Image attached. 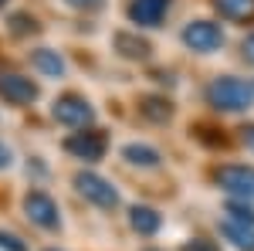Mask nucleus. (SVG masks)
<instances>
[{
	"label": "nucleus",
	"instance_id": "f257e3e1",
	"mask_svg": "<svg viewBox=\"0 0 254 251\" xmlns=\"http://www.w3.org/2000/svg\"><path fill=\"white\" fill-rule=\"evenodd\" d=\"M207 102L220 109V112H244L248 105L254 102V88L248 82H241V78H214L210 85H207Z\"/></svg>",
	"mask_w": 254,
	"mask_h": 251
},
{
	"label": "nucleus",
	"instance_id": "f03ea898",
	"mask_svg": "<svg viewBox=\"0 0 254 251\" xmlns=\"http://www.w3.org/2000/svg\"><path fill=\"white\" fill-rule=\"evenodd\" d=\"M75 187H78V193L88 200V204H95V207H102V211L119 207V190L105 180V176L81 170V173H75Z\"/></svg>",
	"mask_w": 254,
	"mask_h": 251
},
{
	"label": "nucleus",
	"instance_id": "7ed1b4c3",
	"mask_svg": "<svg viewBox=\"0 0 254 251\" xmlns=\"http://www.w3.org/2000/svg\"><path fill=\"white\" fill-rule=\"evenodd\" d=\"M51 116L58 119L61 126L85 129V126H92L95 109H92L88 98H81V95H61V98H55V105H51Z\"/></svg>",
	"mask_w": 254,
	"mask_h": 251
},
{
	"label": "nucleus",
	"instance_id": "20e7f679",
	"mask_svg": "<svg viewBox=\"0 0 254 251\" xmlns=\"http://www.w3.org/2000/svg\"><path fill=\"white\" fill-rule=\"evenodd\" d=\"M214 180L220 183V190H227L231 197H241V200H254V167H241V163H231V167H220L214 173Z\"/></svg>",
	"mask_w": 254,
	"mask_h": 251
},
{
	"label": "nucleus",
	"instance_id": "39448f33",
	"mask_svg": "<svg viewBox=\"0 0 254 251\" xmlns=\"http://www.w3.org/2000/svg\"><path fill=\"white\" fill-rule=\"evenodd\" d=\"M183 44L190 51H200V55H210L224 44V31L217 27L214 20H190L183 27Z\"/></svg>",
	"mask_w": 254,
	"mask_h": 251
},
{
	"label": "nucleus",
	"instance_id": "423d86ee",
	"mask_svg": "<svg viewBox=\"0 0 254 251\" xmlns=\"http://www.w3.org/2000/svg\"><path fill=\"white\" fill-rule=\"evenodd\" d=\"M24 214L38 224V228H44V231H58L61 228V217H58V204L48 197L44 190H31L24 193Z\"/></svg>",
	"mask_w": 254,
	"mask_h": 251
},
{
	"label": "nucleus",
	"instance_id": "0eeeda50",
	"mask_svg": "<svg viewBox=\"0 0 254 251\" xmlns=\"http://www.w3.org/2000/svg\"><path fill=\"white\" fill-rule=\"evenodd\" d=\"M105 136L98 133V129H85V133H71L68 139H64V150L71 156H78V160H85V163H95V160H102L105 156Z\"/></svg>",
	"mask_w": 254,
	"mask_h": 251
},
{
	"label": "nucleus",
	"instance_id": "6e6552de",
	"mask_svg": "<svg viewBox=\"0 0 254 251\" xmlns=\"http://www.w3.org/2000/svg\"><path fill=\"white\" fill-rule=\"evenodd\" d=\"M0 95L14 105H27L38 98V85L24 75H14V72H0Z\"/></svg>",
	"mask_w": 254,
	"mask_h": 251
},
{
	"label": "nucleus",
	"instance_id": "1a4fd4ad",
	"mask_svg": "<svg viewBox=\"0 0 254 251\" xmlns=\"http://www.w3.org/2000/svg\"><path fill=\"white\" fill-rule=\"evenodd\" d=\"M173 0H132L129 3V20L139 27H156L159 20L166 17Z\"/></svg>",
	"mask_w": 254,
	"mask_h": 251
},
{
	"label": "nucleus",
	"instance_id": "9d476101",
	"mask_svg": "<svg viewBox=\"0 0 254 251\" xmlns=\"http://www.w3.org/2000/svg\"><path fill=\"white\" fill-rule=\"evenodd\" d=\"M112 41H116V51L129 61H146L153 55V44L146 38H139V34H132V31H119Z\"/></svg>",
	"mask_w": 254,
	"mask_h": 251
},
{
	"label": "nucleus",
	"instance_id": "9b49d317",
	"mask_svg": "<svg viewBox=\"0 0 254 251\" xmlns=\"http://www.w3.org/2000/svg\"><path fill=\"white\" fill-rule=\"evenodd\" d=\"M31 65L38 68L41 75H48V78H61L64 75V58H61L58 51H51V48H38V51L31 55Z\"/></svg>",
	"mask_w": 254,
	"mask_h": 251
},
{
	"label": "nucleus",
	"instance_id": "f8f14e48",
	"mask_svg": "<svg viewBox=\"0 0 254 251\" xmlns=\"http://www.w3.org/2000/svg\"><path fill=\"white\" fill-rule=\"evenodd\" d=\"M220 234H224L237 251H254V228H251V224L224 221V224H220Z\"/></svg>",
	"mask_w": 254,
	"mask_h": 251
},
{
	"label": "nucleus",
	"instance_id": "ddd939ff",
	"mask_svg": "<svg viewBox=\"0 0 254 251\" xmlns=\"http://www.w3.org/2000/svg\"><path fill=\"white\" fill-rule=\"evenodd\" d=\"M129 224H132V231H136V234H146V238H149V234L159 231L163 217H159L153 207H139V204H136V207L129 211Z\"/></svg>",
	"mask_w": 254,
	"mask_h": 251
},
{
	"label": "nucleus",
	"instance_id": "4468645a",
	"mask_svg": "<svg viewBox=\"0 0 254 251\" xmlns=\"http://www.w3.org/2000/svg\"><path fill=\"white\" fill-rule=\"evenodd\" d=\"M139 112L149 122H170L173 119V105H170V98H163V95H146L139 102Z\"/></svg>",
	"mask_w": 254,
	"mask_h": 251
},
{
	"label": "nucleus",
	"instance_id": "2eb2a0df",
	"mask_svg": "<svg viewBox=\"0 0 254 251\" xmlns=\"http://www.w3.org/2000/svg\"><path fill=\"white\" fill-rule=\"evenodd\" d=\"M122 156L132 163V167H142V170H153V167H159V150H153V146H142V143H129L126 150H122Z\"/></svg>",
	"mask_w": 254,
	"mask_h": 251
},
{
	"label": "nucleus",
	"instance_id": "dca6fc26",
	"mask_svg": "<svg viewBox=\"0 0 254 251\" xmlns=\"http://www.w3.org/2000/svg\"><path fill=\"white\" fill-rule=\"evenodd\" d=\"M214 7L227 20H254V0H214Z\"/></svg>",
	"mask_w": 254,
	"mask_h": 251
},
{
	"label": "nucleus",
	"instance_id": "f3484780",
	"mask_svg": "<svg viewBox=\"0 0 254 251\" xmlns=\"http://www.w3.org/2000/svg\"><path fill=\"white\" fill-rule=\"evenodd\" d=\"M227 221L251 224L254 228V207H248V200H231V204H227Z\"/></svg>",
	"mask_w": 254,
	"mask_h": 251
},
{
	"label": "nucleus",
	"instance_id": "a211bd4d",
	"mask_svg": "<svg viewBox=\"0 0 254 251\" xmlns=\"http://www.w3.org/2000/svg\"><path fill=\"white\" fill-rule=\"evenodd\" d=\"M10 31H14V34H34L38 24H34V17H27V14H14V17H10Z\"/></svg>",
	"mask_w": 254,
	"mask_h": 251
},
{
	"label": "nucleus",
	"instance_id": "6ab92c4d",
	"mask_svg": "<svg viewBox=\"0 0 254 251\" xmlns=\"http://www.w3.org/2000/svg\"><path fill=\"white\" fill-rule=\"evenodd\" d=\"M0 248H3V251H27V245L20 241L17 234H10V231H0Z\"/></svg>",
	"mask_w": 254,
	"mask_h": 251
},
{
	"label": "nucleus",
	"instance_id": "aec40b11",
	"mask_svg": "<svg viewBox=\"0 0 254 251\" xmlns=\"http://www.w3.org/2000/svg\"><path fill=\"white\" fill-rule=\"evenodd\" d=\"M241 143L248 150H254V126H241Z\"/></svg>",
	"mask_w": 254,
	"mask_h": 251
},
{
	"label": "nucleus",
	"instance_id": "412c9836",
	"mask_svg": "<svg viewBox=\"0 0 254 251\" xmlns=\"http://www.w3.org/2000/svg\"><path fill=\"white\" fill-rule=\"evenodd\" d=\"M241 51H244V58H248V61L254 65V34H251L248 41H244V44H241Z\"/></svg>",
	"mask_w": 254,
	"mask_h": 251
},
{
	"label": "nucleus",
	"instance_id": "4be33fe9",
	"mask_svg": "<svg viewBox=\"0 0 254 251\" xmlns=\"http://www.w3.org/2000/svg\"><path fill=\"white\" fill-rule=\"evenodd\" d=\"M183 251H217V248H214V245H207V241H200V238H196L193 245H187Z\"/></svg>",
	"mask_w": 254,
	"mask_h": 251
},
{
	"label": "nucleus",
	"instance_id": "5701e85b",
	"mask_svg": "<svg viewBox=\"0 0 254 251\" xmlns=\"http://www.w3.org/2000/svg\"><path fill=\"white\" fill-rule=\"evenodd\" d=\"M68 3H71V7H98L102 0H68Z\"/></svg>",
	"mask_w": 254,
	"mask_h": 251
},
{
	"label": "nucleus",
	"instance_id": "b1692460",
	"mask_svg": "<svg viewBox=\"0 0 254 251\" xmlns=\"http://www.w3.org/2000/svg\"><path fill=\"white\" fill-rule=\"evenodd\" d=\"M7 163H10V153H7V146L0 143V167H7Z\"/></svg>",
	"mask_w": 254,
	"mask_h": 251
},
{
	"label": "nucleus",
	"instance_id": "393cba45",
	"mask_svg": "<svg viewBox=\"0 0 254 251\" xmlns=\"http://www.w3.org/2000/svg\"><path fill=\"white\" fill-rule=\"evenodd\" d=\"M0 3H3V0H0Z\"/></svg>",
	"mask_w": 254,
	"mask_h": 251
},
{
	"label": "nucleus",
	"instance_id": "a878e982",
	"mask_svg": "<svg viewBox=\"0 0 254 251\" xmlns=\"http://www.w3.org/2000/svg\"><path fill=\"white\" fill-rule=\"evenodd\" d=\"M51 251H55V248H51Z\"/></svg>",
	"mask_w": 254,
	"mask_h": 251
}]
</instances>
